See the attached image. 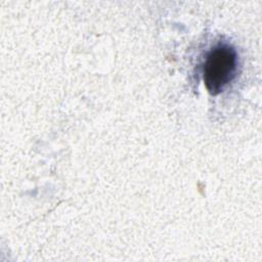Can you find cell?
Wrapping results in <instances>:
<instances>
[{"label":"cell","mask_w":262,"mask_h":262,"mask_svg":"<svg viewBox=\"0 0 262 262\" xmlns=\"http://www.w3.org/2000/svg\"><path fill=\"white\" fill-rule=\"evenodd\" d=\"M237 69V53L228 44H218L212 48L205 59L203 78L209 93L222 92L233 80Z\"/></svg>","instance_id":"obj_1"}]
</instances>
